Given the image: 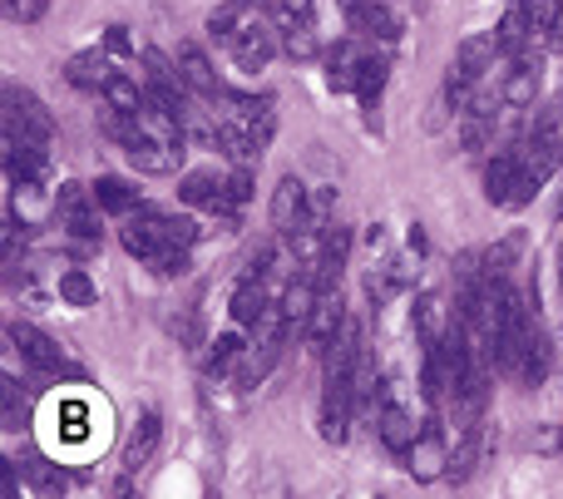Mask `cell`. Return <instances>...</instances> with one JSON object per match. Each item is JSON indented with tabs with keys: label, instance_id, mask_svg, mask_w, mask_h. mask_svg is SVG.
<instances>
[{
	"label": "cell",
	"instance_id": "obj_1",
	"mask_svg": "<svg viewBox=\"0 0 563 499\" xmlns=\"http://www.w3.org/2000/svg\"><path fill=\"white\" fill-rule=\"evenodd\" d=\"M99 198L89 184H59L55 193V218L59 228H65L69 237H79V243H99Z\"/></svg>",
	"mask_w": 563,
	"mask_h": 499
},
{
	"label": "cell",
	"instance_id": "obj_2",
	"mask_svg": "<svg viewBox=\"0 0 563 499\" xmlns=\"http://www.w3.org/2000/svg\"><path fill=\"white\" fill-rule=\"evenodd\" d=\"M5 134L10 138H30V144H49L55 138V119L40 104L30 89L5 85Z\"/></svg>",
	"mask_w": 563,
	"mask_h": 499
},
{
	"label": "cell",
	"instance_id": "obj_3",
	"mask_svg": "<svg viewBox=\"0 0 563 499\" xmlns=\"http://www.w3.org/2000/svg\"><path fill=\"white\" fill-rule=\"evenodd\" d=\"M5 336H10V346L20 352V362H25L30 372H40V376H65V372H69V362H65V352H59V342H49L40 326L10 322Z\"/></svg>",
	"mask_w": 563,
	"mask_h": 499
},
{
	"label": "cell",
	"instance_id": "obj_4",
	"mask_svg": "<svg viewBox=\"0 0 563 499\" xmlns=\"http://www.w3.org/2000/svg\"><path fill=\"white\" fill-rule=\"evenodd\" d=\"M400 465H406L416 480H440V475H450V441L440 425H420V435L410 441V451L400 455Z\"/></svg>",
	"mask_w": 563,
	"mask_h": 499
},
{
	"label": "cell",
	"instance_id": "obj_5",
	"mask_svg": "<svg viewBox=\"0 0 563 499\" xmlns=\"http://www.w3.org/2000/svg\"><path fill=\"white\" fill-rule=\"evenodd\" d=\"M273 228L277 233H301V228H311V188L301 184L297 174H287L277 184V193H273Z\"/></svg>",
	"mask_w": 563,
	"mask_h": 499
},
{
	"label": "cell",
	"instance_id": "obj_6",
	"mask_svg": "<svg viewBox=\"0 0 563 499\" xmlns=\"http://www.w3.org/2000/svg\"><path fill=\"white\" fill-rule=\"evenodd\" d=\"M119 243H124L129 257H139V263H154V257L168 247V218H164V213H139V218H129V223L119 228Z\"/></svg>",
	"mask_w": 563,
	"mask_h": 499
},
{
	"label": "cell",
	"instance_id": "obj_7",
	"mask_svg": "<svg viewBox=\"0 0 563 499\" xmlns=\"http://www.w3.org/2000/svg\"><path fill=\"white\" fill-rule=\"evenodd\" d=\"M509 59H515V65H509L499 99H505L509 109H529L539 99V85H544V65H539V55H529V49H519V55H509Z\"/></svg>",
	"mask_w": 563,
	"mask_h": 499
},
{
	"label": "cell",
	"instance_id": "obj_8",
	"mask_svg": "<svg viewBox=\"0 0 563 499\" xmlns=\"http://www.w3.org/2000/svg\"><path fill=\"white\" fill-rule=\"evenodd\" d=\"M519 158H525V174H534L539 184H549L563 164V134L554 124H539L534 134H529V144L519 148Z\"/></svg>",
	"mask_w": 563,
	"mask_h": 499
},
{
	"label": "cell",
	"instance_id": "obj_9",
	"mask_svg": "<svg viewBox=\"0 0 563 499\" xmlns=\"http://www.w3.org/2000/svg\"><path fill=\"white\" fill-rule=\"evenodd\" d=\"M129 164L139 168V174H154V178H168L184 168V154L188 144H164V138H134V144L124 148Z\"/></svg>",
	"mask_w": 563,
	"mask_h": 499
},
{
	"label": "cell",
	"instance_id": "obj_10",
	"mask_svg": "<svg viewBox=\"0 0 563 499\" xmlns=\"http://www.w3.org/2000/svg\"><path fill=\"white\" fill-rule=\"evenodd\" d=\"M277 30H267L257 15H247L243 20V30L233 35V59H238V69H263L267 59L277 55Z\"/></svg>",
	"mask_w": 563,
	"mask_h": 499
},
{
	"label": "cell",
	"instance_id": "obj_11",
	"mask_svg": "<svg viewBox=\"0 0 563 499\" xmlns=\"http://www.w3.org/2000/svg\"><path fill=\"white\" fill-rule=\"evenodd\" d=\"M351 30L366 40H380V45H396L406 20H400V10H390V0H366L361 10H351Z\"/></svg>",
	"mask_w": 563,
	"mask_h": 499
},
{
	"label": "cell",
	"instance_id": "obj_12",
	"mask_svg": "<svg viewBox=\"0 0 563 499\" xmlns=\"http://www.w3.org/2000/svg\"><path fill=\"white\" fill-rule=\"evenodd\" d=\"M158 441H164V415L144 411V415H139V425L129 431V441H124V470L129 475L144 470V465L158 455Z\"/></svg>",
	"mask_w": 563,
	"mask_h": 499
},
{
	"label": "cell",
	"instance_id": "obj_13",
	"mask_svg": "<svg viewBox=\"0 0 563 499\" xmlns=\"http://www.w3.org/2000/svg\"><path fill=\"white\" fill-rule=\"evenodd\" d=\"M341 322H346V307H341V292H336V282H331V287H321L317 307H311V317H307L311 346H317V352H327L331 336L341 332Z\"/></svg>",
	"mask_w": 563,
	"mask_h": 499
},
{
	"label": "cell",
	"instance_id": "obj_14",
	"mask_svg": "<svg viewBox=\"0 0 563 499\" xmlns=\"http://www.w3.org/2000/svg\"><path fill=\"white\" fill-rule=\"evenodd\" d=\"M178 69H184V79H188V89H194V95H203V99H223L228 95L203 45H178Z\"/></svg>",
	"mask_w": 563,
	"mask_h": 499
},
{
	"label": "cell",
	"instance_id": "obj_15",
	"mask_svg": "<svg viewBox=\"0 0 563 499\" xmlns=\"http://www.w3.org/2000/svg\"><path fill=\"white\" fill-rule=\"evenodd\" d=\"M361 326L351 322H341V332L331 336V346H327V381H351V372H356V362H361Z\"/></svg>",
	"mask_w": 563,
	"mask_h": 499
},
{
	"label": "cell",
	"instance_id": "obj_16",
	"mask_svg": "<svg viewBox=\"0 0 563 499\" xmlns=\"http://www.w3.org/2000/svg\"><path fill=\"white\" fill-rule=\"evenodd\" d=\"M89 188H95L99 208H104L109 218H134V213H144V198H139V188L129 184V178H119V174H99Z\"/></svg>",
	"mask_w": 563,
	"mask_h": 499
},
{
	"label": "cell",
	"instance_id": "obj_17",
	"mask_svg": "<svg viewBox=\"0 0 563 499\" xmlns=\"http://www.w3.org/2000/svg\"><path fill=\"white\" fill-rule=\"evenodd\" d=\"M519 168H525L519 148H505V154H495L485 164V198L495 208H509V198H515V184H519Z\"/></svg>",
	"mask_w": 563,
	"mask_h": 499
},
{
	"label": "cell",
	"instance_id": "obj_18",
	"mask_svg": "<svg viewBox=\"0 0 563 499\" xmlns=\"http://www.w3.org/2000/svg\"><path fill=\"white\" fill-rule=\"evenodd\" d=\"M376 435H380V445H386V451L400 461V455L410 451V441H416V435H420V425H416V415H410L406 406H400V401H390L386 411L376 415Z\"/></svg>",
	"mask_w": 563,
	"mask_h": 499
},
{
	"label": "cell",
	"instance_id": "obj_19",
	"mask_svg": "<svg viewBox=\"0 0 563 499\" xmlns=\"http://www.w3.org/2000/svg\"><path fill=\"white\" fill-rule=\"evenodd\" d=\"M534 35H539V30H534V15H529L525 0H515V5L499 15V25H495V40H499V49H505V55L529 49V40H534Z\"/></svg>",
	"mask_w": 563,
	"mask_h": 499
},
{
	"label": "cell",
	"instance_id": "obj_20",
	"mask_svg": "<svg viewBox=\"0 0 563 499\" xmlns=\"http://www.w3.org/2000/svg\"><path fill=\"white\" fill-rule=\"evenodd\" d=\"M450 326H455V317H450L445 297H440V292H426V297H420V302H416V336H420V342L435 346L440 336L450 332Z\"/></svg>",
	"mask_w": 563,
	"mask_h": 499
},
{
	"label": "cell",
	"instance_id": "obj_21",
	"mask_svg": "<svg viewBox=\"0 0 563 499\" xmlns=\"http://www.w3.org/2000/svg\"><path fill=\"white\" fill-rule=\"evenodd\" d=\"M104 104L109 109H124V114H144V104H148V89L139 85L134 75H124V69H109V79H104Z\"/></svg>",
	"mask_w": 563,
	"mask_h": 499
},
{
	"label": "cell",
	"instance_id": "obj_22",
	"mask_svg": "<svg viewBox=\"0 0 563 499\" xmlns=\"http://www.w3.org/2000/svg\"><path fill=\"white\" fill-rule=\"evenodd\" d=\"M386 79H390V55H361V69H356V99L366 109H376V99L386 95Z\"/></svg>",
	"mask_w": 563,
	"mask_h": 499
},
{
	"label": "cell",
	"instance_id": "obj_23",
	"mask_svg": "<svg viewBox=\"0 0 563 499\" xmlns=\"http://www.w3.org/2000/svg\"><path fill=\"white\" fill-rule=\"evenodd\" d=\"M277 45H282V55H287V59H297V65H307V59H317V55H321V45H317V30H311V20H282V30H277Z\"/></svg>",
	"mask_w": 563,
	"mask_h": 499
},
{
	"label": "cell",
	"instance_id": "obj_24",
	"mask_svg": "<svg viewBox=\"0 0 563 499\" xmlns=\"http://www.w3.org/2000/svg\"><path fill=\"white\" fill-rule=\"evenodd\" d=\"M263 312H267L263 277H243V282H238V292H233V322L238 326H257V322H263Z\"/></svg>",
	"mask_w": 563,
	"mask_h": 499
},
{
	"label": "cell",
	"instance_id": "obj_25",
	"mask_svg": "<svg viewBox=\"0 0 563 499\" xmlns=\"http://www.w3.org/2000/svg\"><path fill=\"white\" fill-rule=\"evenodd\" d=\"M65 79H69L75 89H104V79H109L104 55H99V49H79V55H69Z\"/></svg>",
	"mask_w": 563,
	"mask_h": 499
},
{
	"label": "cell",
	"instance_id": "obj_26",
	"mask_svg": "<svg viewBox=\"0 0 563 499\" xmlns=\"http://www.w3.org/2000/svg\"><path fill=\"white\" fill-rule=\"evenodd\" d=\"M505 55V49H499V40H495V30H489V35H470V40H460V65L465 69H475V75H485V69H495V59Z\"/></svg>",
	"mask_w": 563,
	"mask_h": 499
},
{
	"label": "cell",
	"instance_id": "obj_27",
	"mask_svg": "<svg viewBox=\"0 0 563 499\" xmlns=\"http://www.w3.org/2000/svg\"><path fill=\"white\" fill-rule=\"evenodd\" d=\"M20 470H25V480L35 485L40 495H65L69 490V475L59 470V465H49L45 455H25V461H20Z\"/></svg>",
	"mask_w": 563,
	"mask_h": 499
},
{
	"label": "cell",
	"instance_id": "obj_28",
	"mask_svg": "<svg viewBox=\"0 0 563 499\" xmlns=\"http://www.w3.org/2000/svg\"><path fill=\"white\" fill-rule=\"evenodd\" d=\"M89 421H95V411H89V401H59L55 411V425H59V441H89Z\"/></svg>",
	"mask_w": 563,
	"mask_h": 499
},
{
	"label": "cell",
	"instance_id": "obj_29",
	"mask_svg": "<svg viewBox=\"0 0 563 499\" xmlns=\"http://www.w3.org/2000/svg\"><path fill=\"white\" fill-rule=\"evenodd\" d=\"M356 69H361V49L356 45H336L327 55V79L331 89H356Z\"/></svg>",
	"mask_w": 563,
	"mask_h": 499
},
{
	"label": "cell",
	"instance_id": "obj_30",
	"mask_svg": "<svg viewBox=\"0 0 563 499\" xmlns=\"http://www.w3.org/2000/svg\"><path fill=\"white\" fill-rule=\"evenodd\" d=\"M218 193H223V178L208 174V168H203V174H184V178H178V198H184V203H194V208H208Z\"/></svg>",
	"mask_w": 563,
	"mask_h": 499
},
{
	"label": "cell",
	"instance_id": "obj_31",
	"mask_svg": "<svg viewBox=\"0 0 563 499\" xmlns=\"http://www.w3.org/2000/svg\"><path fill=\"white\" fill-rule=\"evenodd\" d=\"M59 302H69V307H95L99 302V287L89 282L85 267H69V273H59Z\"/></svg>",
	"mask_w": 563,
	"mask_h": 499
},
{
	"label": "cell",
	"instance_id": "obj_32",
	"mask_svg": "<svg viewBox=\"0 0 563 499\" xmlns=\"http://www.w3.org/2000/svg\"><path fill=\"white\" fill-rule=\"evenodd\" d=\"M515 376L525 386H544V376H549V342H544V332L529 336V352H525V362H519Z\"/></svg>",
	"mask_w": 563,
	"mask_h": 499
},
{
	"label": "cell",
	"instance_id": "obj_33",
	"mask_svg": "<svg viewBox=\"0 0 563 499\" xmlns=\"http://www.w3.org/2000/svg\"><path fill=\"white\" fill-rule=\"evenodd\" d=\"M519 253H525V233H509L505 243H495V247L485 253V273H489V277H505L509 267H515Z\"/></svg>",
	"mask_w": 563,
	"mask_h": 499
},
{
	"label": "cell",
	"instance_id": "obj_34",
	"mask_svg": "<svg viewBox=\"0 0 563 499\" xmlns=\"http://www.w3.org/2000/svg\"><path fill=\"white\" fill-rule=\"evenodd\" d=\"M243 352H247V342L238 332L218 336L213 352H208V372H233V362H243Z\"/></svg>",
	"mask_w": 563,
	"mask_h": 499
},
{
	"label": "cell",
	"instance_id": "obj_35",
	"mask_svg": "<svg viewBox=\"0 0 563 499\" xmlns=\"http://www.w3.org/2000/svg\"><path fill=\"white\" fill-rule=\"evenodd\" d=\"M489 134H495V119H485V114H460V144H465V148H485Z\"/></svg>",
	"mask_w": 563,
	"mask_h": 499
},
{
	"label": "cell",
	"instance_id": "obj_36",
	"mask_svg": "<svg viewBox=\"0 0 563 499\" xmlns=\"http://www.w3.org/2000/svg\"><path fill=\"white\" fill-rule=\"evenodd\" d=\"M223 198H228V203H238V208H243L247 198H253V168H247V164H238L233 174L223 178Z\"/></svg>",
	"mask_w": 563,
	"mask_h": 499
},
{
	"label": "cell",
	"instance_id": "obj_37",
	"mask_svg": "<svg viewBox=\"0 0 563 499\" xmlns=\"http://www.w3.org/2000/svg\"><path fill=\"white\" fill-rule=\"evenodd\" d=\"M148 267H154L158 277H184V273H188V247L168 243L164 253H158V257H154V263H148Z\"/></svg>",
	"mask_w": 563,
	"mask_h": 499
},
{
	"label": "cell",
	"instance_id": "obj_38",
	"mask_svg": "<svg viewBox=\"0 0 563 499\" xmlns=\"http://www.w3.org/2000/svg\"><path fill=\"white\" fill-rule=\"evenodd\" d=\"M534 445L539 455H563V421L559 425H534Z\"/></svg>",
	"mask_w": 563,
	"mask_h": 499
},
{
	"label": "cell",
	"instance_id": "obj_39",
	"mask_svg": "<svg viewBox=\"0 0 563 499\" xmlns=\"http://www.w3.org/2000/svg\"><path fill=\"white\" fill-rule=\"evenodd\" d=\"M40 15H45V0H5V20L15 25H35Z\"/></svg>",
	"mask_w": 563,
	"mask_h": 499
},
{
	"label": "cell",
	"instance_id": "obj_40",
	"mask_svg": "<svg viewBox=\"0 0 563 499\" xmlns=\"http://www.w3.org/2000/svg\"><path fill=\"white\" fill-rule=\"evenodd\" d=\"M104 55H119V59L139 55V49H134V40H129V30H124V25H109V30H104Z\"/></svg>",
	"mask_w": 563,
	"mask_h": 499
},
{
	"label": "cell",
	"instance_id": "obj_41",
	"mask_svg": "<svg viewBox=\"0 0 563 499\" xmlns=\"http://www.w3.org/2000/svg\"><path fill=\"white\" fill-rule=\"evenodd\" d=\"M525 5H529V15H534V30L544 35V30L554 25V15L563 10V0H525Z\"/></svg>",
	"mask_w": 563,
	"mask_h": 499
},
{
	"label": "cell",
	"instance_id": "obj_42",
	"mask_svg": "<svg viewBox=\"0 0 563 499\" xmlns=\"http://www.w3.org/2000/svg\"><path fill=\"white\" fill-rule=\"evenodd\" d=\"M168 243L194 247L198 243V223H194V218H168Z\"/></svg>",
	"mask_w": 563,
	"mask_h": 499
},
{
	"label": "cell",
	"instance_id": "obj_43",
	"mask_svg": "<svg viewBox=\"0 0 563 499\" xmlns=\"http://www.w3.org/2000/svg\"><path fill=\"white\" fill-rule=\"evenodd\" d=\"M20 475H25V470H20ZM20 475H15V461L0 465V495H5V499H15V495H20Z\"/></svg>",
	"mask_w": 563,
	"mask_h": 499
},
{
	"label": "cell",
	"instance_id": "obj_44",
	"mask_svg": "<svg viewBox=\"0 0 563 499\" xmlns=\"http://www.w3.org/2000/svg\"><path fill=\"white\" fill-rule=\"evenodd\" d=\"M282 15L287 20H311V10H317V0H277Z\"/></svg>",
	"mask_w": 563,
	"mask_h": 499
},
{
	"label": "cell",
	"instance_id": "obj_45",
	"mask_svg": "<svg viewBox=\"0 0 563 499\" xmlns=\"http://www.w3.org/2000/svg\"><path fill=\"white\" fill-rule=\"evenodd\" d=\"M544 45H549V49H554V55H563V10H559V15H554V25H549V30H544Z\"/></svg>",
	"mask_w": 563,
	"mask_h": 499
}]
</instances>
